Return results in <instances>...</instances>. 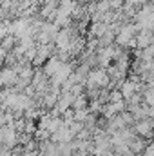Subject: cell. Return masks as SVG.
<instances>
[{"label":"cell","mask_w":154,"mask_h":156,"mask_svg":"<svg viewBox=\"0 0 154 156\" xmlns=\"http://www.w3.org/2000/svg\"><path fill=\"white\" fill-rule=\"evenodd\" d=\"M107 29H109V26H107V24H102V22H96V24L93 26V29H91V35H94V37H103Z\"/></svg>","instance_id":"5b68a950"},{"label":"cell","mask_w":154,"mask_h":156,"mask_svg":"<svg viewBox=\"0 0 154 156\" xmlns=\"http://www.w3.org/2000/svg\"><path fill=\"white\" fill-rule=\"evenodd\" d=\"M60 66H62V62L56 58V56H53V58H47L45 60V64H44V69H42V73L45 75V78H51L58 69H60Z\"/></svg>","instance_id":"6da1fadb"},{"label":"cell","mask_w":154,"mask_h":156,"mask_svg":"<svg viewBox=\"0 0 154 156\" xmlns=\"http://www.w3.org/2000/svg\"><path fill=\"white\" fill-rule=\"evenodd\" d=\"M107 100H109V104H116V102H121L123 96H121V93H120L118 89H114L113 93H109V98H107Z\"/></svg>","instance_id":"8992f818"},{"label":"cell","mask_w":154,"mask_h":156,"mask_svg":"<svg viewBox=\"0 0 154 156\" xmlns=\"http://www.w3.org/2000/svg\"><path fill=\"white\" fill-rule=\"evenodd\" d=\"M151 125H152L151 120H140V123L136 125V131L143 136H149L151 134Z\"/></svg>","instance_id":"277c9868"},{"label":"cell","mask_w":154,"mask_h":156,"mask_svg":"<svg viewBox=\"0 0 154 156\" xmlns=\"http://www.w3.org/2000/svg\"><path fill=\"white\" fill-rule=\"evenodd\" d=\"M0 78H2V85H15L18 75L11 67H5V69H0Z\"/></svg>","instance_id":"7a4b0ae2"},{"label":"cell","mask_w":154,"mask_h":156,"mask_svg":"<svg viewBox=\"0 0 154 156\" xmlns=\"http://www.w3.org/2000/svg\"><path fill=\"white\" fill-rule=\"evenodd\" d=\"M134 40H136L138 49L142 51V49H145V47L151 45V42H152V35H151V31H140V35H136Z\"/></svg>","instance_id":"3957f363"}]
</instances>
